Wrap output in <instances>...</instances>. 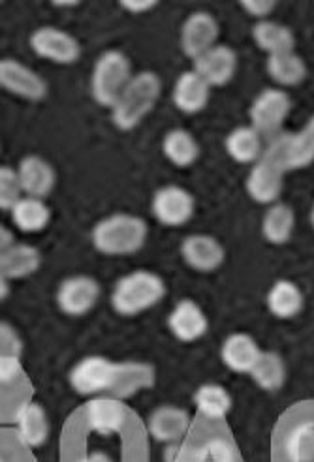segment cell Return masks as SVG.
Wrapping results in <instances>:
<instances>
[{
	"mask_svg": "<svg viewBox=\"0 0 314 462\" xmlns=\"http://www.w3.org/2000/svg\"><path fill=\"white\" fill-rule=\"evenodd\" d=\"M78 462H114V460H111V457L104 451H93V453H88L87 457H83Z\"/></svg>",
	"mask_w": 314,
	"mask_h": 462,
	"instance_id": "cell-39",
	"label": "cell"
},
{
	"mask_svg": "<svg viewBox=\"0 0 314 462\" xmlns=\"http://www.w3.org/2000/svg\"><path fill=\"white\" fill-rule=\"evenodd\" d=\"M168 328L171 335L181 342H196L204 337L209 329L208 316L192 299L179 301L168 318Z\"/></svg>",
	"mask_w": 314,
	"mask_h": 462,
	"instance_id": "cell-17",
	"label": "cell"
},
{
	"mask_svg": "<svg viewBox=\"0 0 314 462\" xmlns=\"http://www.w3.org/2000/svg\"><path fill=\"white\" fill-rule=\"evenodd\" d=\"M55 6H78L79 3H76V0H64V3H53Z\"/></svg>",
	"mask_w": 314,
	"mask_h": 462,
	"instance_id": "cell-41",
	"label": "cell"
},
{
	"mask_svg": "<svg viewBox=\"0 0 314 462\" xmlns=\"http://www.w3.org/2000/svg\"><path fill=\"white\" fill-rule=\"evenodd\" d=\"M284 173L286 170L279 158L265 149L263 156L251 168L249 177H246V192L260 205H273L281 198Z\"/></svg>",
	"mask_w": 314,
	"mask_h": 462,
	"instance_id": "cell-8",
	"label": "cell"
},
{
	"mask_svg": "<svg viewBox=\"0 0 314 462\" xmlns=\"http://www.w3.org/2000/svg\"><path fill=\"white\" fill-rule=\"evenodd\" d=\"M15 170L25 196L46 199L53 192L57 175L46 158H42L38 154H29L25 158H21Z\"/></svg>",
	"mask_w": 314,
	"mask_h": 462,
	"instance_id": "cell-18",
	"label": "cell"
},
{
	"mask_svg": "<svg viewBox=\"0 0 314 462\" xmlns=\"http://www.w3.org/2000/svg\"><path fill=\"white\" fill-rule=\"evenodd\" d=\"M162 92V79L151 70L134 74L121 98L111 109V121L123 130H134L154 109Z\"/></svg>",
	"mask_w": 314,
	"mask_h": 462,
	"instance_id": "cell-4",
	"label": "cell"
},
{
	"mask_svg": "<svg viewBox=\"0 0 314 462\" xmlns=\"http://www.w3.org/2000/svg\"><path fill=\"white\" fill-rule=\"evenodd\" d=\"M42 265L40 250L27 243H15L0 254V273L8 281H21L34 274Z\"/></svg>",
	"mask_w": 314,
	"mask_h": 462,
	"instance_id": "cell-22",
	"label": "cell"
},
{
	"mask_svg": "<svg viewBox=\"0 0 314 462\" xmlns=\"http://www.w3.org/2000/svg\"><path fill=\"white\" fill-rule=\"evenodd\" d=\"M296 227V213L286 203H273L267 207V211L262 218V236L272 245H286Z\"/></svg>",
	"mask_w": 314,
	"mask_h": 462,
	"instance_id": "cell-27",
	"label": "cell"
},
{
	"mask_svg": "<svg viewBox=\"0 0 314 462\" xmlns=\"http://www.w3.org/2000/svg\"><path fill=\"white\" fill-rule=\"evenodd\" d=\"M241 8L258 21H265L277 8V3H273V0H243Z\"/></svg>",
	"mask_w": 314,
	"mask_h": 462,
	"instance_id": "cell-36",
	"label": "cell"
},
{
	"mask_svg": "<svg viewBox=\"0 0 314 462\" xmlns=\"http://www.w3.org/2000/svg\"><path fill=\"white\" fill-rule=\"evenodd\" d=\"M147 224L143 218L117 213L102 218L93 229V245L104 256H132L147 241Z\"/></svg>",
	"mask_w": 314,
	"mask_h": 462,
	"instance_id": "cell-2",
	"label": "cell"
},
{
	"mask_svg": "<svg viewBox=\"0 0 314 462\" xmlns=\"http://www.w3.org/2000/svg\"><path fill=\"white\" fill-rule=\"evenodd\" d=\"M194 462H236V453L226 440H211L201 446Z\"/></svg>",
	"mask_w": 314,
	"mask_h": 462,
	"instance_id": "cell-34",
	"label": "cell"
},
{
	"mask_svg": "<svg viewBox=\"0 0 314 462\" xmlns=\"http://www.w3.org/2000/svg\"><path fill=\"white\" fill-rule=\"evenodd\" d=\"M0 337H3V356L21 357L23 344H21V338H19L17 331L10 326V323L3 321V326H0Z\"/></svg>",
	"mask_w": 314,
	"mask_h": 462,
	"instance_id": "cell-35",
	"label": "cell"
},
{
	"mask_svg": "<svg viewBox=\"0 0 314 462\" xmlns=\"http://www.w3.org/2000/svg\"><path fill=\"white\" fill-rule=\"evenodd\" d=\"M265 70L267 76L281 87H298L307 79L309 74L305 60L296 51L267 57Z\"/></svg>",
	"mask_w": 314,
	"mask_h": 462,
	"instance_id": "cell-29",
	"label": "cell"
},
{
	"mask_svg": "<svg viewBox=\"0 0 314 462\" xmlns=\"http://www.w3.org/2000/svg\"><path fill=\"white\" fill-rule=\"evenodd\" d=\"M10 217L19 231H23V234H38V231L50 226L51 209L46 199L23 196L10 211Z\"/></svg>",
	"mask_w": 314,
	"mask_h": 462,
	"instance_id": "cell-26",
	"label": "cell"
},
{
	"mask_svg": "<svg viewBox=\"0 0 314 462\" xmlns=\"http://www.w3.org/2000/svg\"><path fill=\"white\" fill-rule=\"evenodd\" d=\"M152 217L162 226L181 227L185 226L196 211V201L192 194L177 184H166L152 196Z\"/></svg>",
	"mask_w": 314,
	"mask_h": 462,
	"instance_id": "cell-10",
	"label": "cell"
},
{
	"mask_svg": "<svg viewBox=\"0 0 314 462\" xmlns=\"http://www.w3.org/2000/svg\"><path fill=\"white\" fill-rule=\"evenodd\" d=\"M100 284L88 274H74L57 288V307L62 314L79 318L91 312L100 299Z\"/></svg>",
	"mask_w": 314,
	"mask_h": 462,
	"instance_id": "cell-9",
	"label": "cell"
},
{
	"mask_svg": "<svg viewBox=\"0 0 314 462\" xmlns=\"http://www.w3.org/2000/svg\"><path fill=\"white\" fill-rule=\"evenodd\" d=\"M194 404L206 418L224 420L232 410V395L220 383H204L194 393Z\"/></svg>",
	"mask_w": 314,
	"mask_h": 462,
	"instance_id": "cell-30",
	"label": "cell"
},
{
	"mask_svg": "<svg viewBox=\"0 0 314 462\" xmlns=\"http://www.w3.org/2000/svg\"><path fill=\"white\" fill-rule=\"evenodd\" d=\"M132 78L130 60L123 51H104L95 62L91 78V92L95 102H98L102 107L114 109Z\"/></svg>",
	"mask_w": 314,
	"mask_h": 462,
	"instance_id": "cell-5",
	"label": "cell"
},
{
	"mask_svg": "<svg viewBox=\"0 0 314 462\" xmlns=\"http://www.w3.org/2000/svg\"><path fill=\"white\" fill-rule=\"evenodd\" d=\"M194 72L204 78L211 88L230 83L237 72V53L230 45L217 43L194 60Z\"/></svg>",
	"mask_w": 314,
	"mask_h": 462,
	"instance_id": "cell-15",
	"label": "cell"
},
{
	"mask_svg": "<svg viewBox=\"0 0 314 462\" xmlns=\"http://www.w3.org/2000/svg\"><path fill=\"white\" fill-rule=\"evenodd\" d=\"M166 295V282L152 271H134L117 281L111 291V307L119 316H138L159 305Z\"/></svg>",
	"mask_w": 314,
	"mask_h": 462,
	"instance_id": "cell-3",
	"label": "cell"
},
{
	"mask_svg": "<svg viewBox=\"0 0 314 462\" xmlns=\"http://www.w3.org/2000/svg\"><path fill=\"white\" fill-rule=\"evenodd\" d=\"M189 427H190V418L187 410L171 406V404H164L152 410L147 420L149 434L156 442H162L166 446L181 442L189 432Z\"/></svg>",
	"mask_w": 314,
	"mask_h": 462,
	"instance_id": "cell-16",
	"label": "cell"
},
{
	"mask_svg": "<svg viewBox=\"0 0 314 462\" xmlns=\"http://www.w3.org/2000/svg\"><path fill=\"white\" fill-rule=\"evenodd\" d=\"M262 350L258 342L246 333H234L224 338L220 359L236 374H251L258 363Z\"/></svg>",
	"mask_w": 314,
	"mask_h": 462,
	"instance_id": "cell-19",
	"label": "cell"
},
{
	"mask_svg": "<svg viewBox=\"0 0 314 462\" xmlns=\"http://www.w3.org/2000/svg\"><path fill=\"white\" fill-rule=\"evenodd\" d=\"M17 436L27 448H40L50 438V418L48 411L38 402H27L19 408L15 418Z\"/></svg>",
	"mask_w": 314,
	"mask_h": 462,
	"instance_id": "cell-21",
	"label": "cell"
},
{
	"mask_svg": "<svg viewBox=\"0 0 314 462\" xmlns=\"http://www.w3.org/2000/svg\"><path fill=\"white\" fill-rule=\"evenodd\" d=\"M211 97V85L198 72L189 70L177 78L171 92L173 106L187 115L206 109Z\"/></svg>",
	"mask_w": 314,
	"mask_h": 462,
	"instance_id": "cell-20",
	"label": "cell"
},
{
	"mask_svg": "<svg viewBox=\"0 0 314 462\" xmlns=\"http://www.w3.org/2000/svg\"><path fill=\"white\" fill-rule=\"evenodd\" d=\"M181 256L190 269L198 273H213L226 260V252L213 236L192 234L181 243Z\"/></svg>",
	"mask_w": 314,
	"mask_h": 462,
	"instance_id": "cell-14",
	"label": "cell"
},
{
	"mask_svg": "<svg viewBox=\"0 0 314 462\" xmlns=\"http://www.w3.org/2000/svg\"><path fill=\"white\" fill-rule=\"evenodd\" d=\"M162 152L175 168H190L199 158V143L189 130L173 128L164 135Z\"/></svg>",
	"mask_w": 314,
	"mask_h": 462,
	"instance_id": "cell-28",
	"label": "cell"
},
{
	"mask_svg": "<svg viewBox=\"0 0 314 462\" xmlns=\"http://www.w3.org/2000/svg\"><path fill=\"white\" fill-rule=\"evenodd\" d=\"M156 0H123L121 6L125 10H128L130 14H143V12H149L151 8H154Z\"/></svg>",
	"mask_w": 314,
	"mask_h": 462,
	"instance_id": "cell-38",
	"label": "cell"
},
{
	"mask_svg": "<svg viewBox=\"0 0 314 462\" xmlns=\"http://www.w3.org/2000/svg\"><path fill=\"white\" fill-rule=\"evenodd\" d=\"M31 50L55 64H74L81 57L79 42L57 27H40L31 36Z\"/></svg>",
	"mask_w": 314,
	"mask_h": 462,
	"instance_id": "cell-12",
	"label": "cell"
},
{
	"mask_svg": "<svg viewBox=\"0 0 314 462\" xmlns=\"http://www.w3.org/2000/svg\"><path fill=\"white\" fill-rule=\"evenodd\" d=\"M265 303L269 312L279 319L296 318L305 307V295L296 282L288 279L277 281L267 291Z\"/></svg>",
	"mask_w": 314,
	"mask_h": 462,
	"instance_id": "cell-24",
	"label": "cell"
},
{
	"mask_svg": "<svg viewBox=\"0 0 314 462\" xmlns=\"http://www.w3.org/2000/svg\"><path fill=\"white\" fill-rule=\"evenodd\" d=\"M291 109V98L282 88H265L251 106V126H254L263 140L272 142L281 135V128Z\"/></svg>",
	"mask_w": 314,
	"mask_h": 462,
	"instance_id": "cell-6",
	"label": "cell"
},
{
	"mask_svg": "<svg viewBox=\"0 0 314 462\" xmlns=\"http://www.w3.org/2000/svg\"><path fill=\"white\" fill-rule=\"evenodd\" d=\"M251 378L260 389L275 393L286 382V363L277 352H262L258 363L253 368Z\"/></svg>",
	"mask_w": 314,
	"mask_h": 462,
	"instance_id": "cell-31",
	"label": "cell"
},
{
	"mask_svg": "<svg viewBox=\"0 0 314 462\" xmlns=\"http://www.w3.org/2000/svg\"><path fill=\"white\" fill-rule=\"evenodd\" d=\"M0 237H3V239H0V243H3V245H0V248H3V250H8L10 246L15 245L14 236L10 234V229H6L5 226H3V229H0Z\"/></svg>",
	"mask_w": 314,
	"mask_h": 462,
	"instance_id": "cell-40",
	"label": "cell"
},
{
	"mask_svg": "<svg viewBox=\"0 0 314 462\" xmlns=\"http://www.w3.org/2000/svg\"><path fill=\"white\" fill-rule=\"evenodd\" d=\"M226 152L237 164H256L265 152V140L254 126H237L226 137Z\"/></svg>",
	"mask_w": 314,
	"mask_h": 462,
	"instance_id": "cell-23",
	"label": "cell"
},
{
	"mask_svg": "<svg viewBox=\"0 0 314 462\" xmlns=\"http://www.w3.org/2000/svg\"><path fill=\"white\" fill-rule=\"evenodd\" d=\"M218 21L209 12H194L187 17L181 29V50L187 57L196 60L198 57L209 51L218 40Z\"/></svg>",
	"mask_w": 314,
	"mask_h": 462,
	"instance_id": "cell-13",
	"label": "cell"
},
{
	"mask_svg": "<svg viewBox=\"0 0 314 462\" xmlns=\"http://www.w3.org/2000/svg\"><path fill=\"white\" fill-rule=\"evenodd\" d=\"M253 40L258 45V50L267 53V57L290 53L296 48V36L290 27L269 19L258 21L253 27Z\"/></svg>",
	"mask_w": 314,
	"mask_h": 462,
	"instance_id": "cell-25",
	"label": "cell"
},
{
	"mask_svg": "<svg viewBox=\"0 0 314 462\" xmlns=\"http://www.w3.org/2000/svg\"><path fill=\"white\" fill-rule=\"evenodd\" d=\"M0 85L12 95L29 102H40L48 97L50 85L27 64L5 59L0 62Z\"/></svg>",
	"mask_w": 314,
	"mask_h": 462,
	"instance_id": "cell-11",
	"label": "cell"
},
{
	"mask_svg": "<svg viewBox=\"0 0 314 462\" xmlns=\"http://www.w3.org/2000/svg\"><path fill=\"white\" fill-rule=\"evenodd\" d=\"M275 154L286 171L310 166L314 162V115L298 134H281L265 147Z\"/></svg>",
	"mask_w": 314,
	"mask_h": 462,
	"instance_id": "cell-7",
	"label": "cell"
},
{
	"mask_svg": "<svg viewBox=\"0 0 314 462\" xmlns=\"http://www.w3.org/2000/svg\"><path fill=\"white\" fill-rule=\"evenodd\" d=\"M21 374V357L14 356H0V380L3 385L12 383Z\"/></svg>",
	"mask_w": 314,
	"mask_h": 462,
	"instance_id": "cell-37",
	"label": "cell"
},
{
	"mask_svg": "<svg viewBox=\"0 0 314 462\" xmlns=\"http://www.w3.org/2000/svg\"><path fill=\"white\" fill-rule=\"evenodd\" d=\"M70 385L85 397L111 395L126 397L152 385L154 371L143 363H114L104 356H87L70 371Z\"/></svg>",
	"mask_w": 314,
	"mask_h": 462,
	"instance_id": "cell-1",
	"label": "cell"
},
{
	"mask_svg": "<svg viewBox=\"0 0 314 462\" xmlns=\"http://www.w3.org/2000/svg\"><path fill=\"white\" fill-rule=\"evenodd\" d=\"M310 224L314 227V203H312V209H310Z\"/></svg>",
	"mask_w": 314,
	"mask_h": 462,
	"instance_id": "cell-42",
	"label": "cell"
},
{
	"mask_svg": "<svg viewBox=\"0 0 314 462\" xmlns=\"http://www.w3.org/2000/svg\"><path fill=\"white\" fill-rule=\"evenodd\" d=\"M286 455L290 462H314V425L301 423L288 434Z\"/></svg>",
	"mask_w": 314,
	"mask_h": 462,
	"instance_id": "cell-32",
	"label": "cell"
},
{
	"mask_svg": "<svg viewBox=\"0 0 314 462\" xmlns=\"http://www.w3.org/2000/svg\"><path fill=\"white\" fill-rule=\"evenodd\" d=\"M25 196L23 187H21V180L17 175V170L10 166L0 168V209L12 211L15 203Z\"/></svg>",
	"mask_w": 314,
	"mask_h": 462,
	"instance_id": "cell-33",
	"label": "cell"
}]
</instances>
